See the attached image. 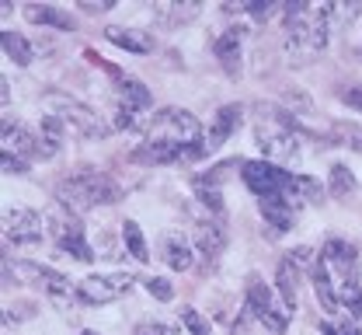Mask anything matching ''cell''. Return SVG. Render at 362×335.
<instances>
[{"instance_id": "1", "label": "cell", "mask_w": 362, "mask_h": 335, "mask_svg": "<svg viewBox=\"0 0 362 335\" xmlns=\"http://www.w3.org/2000/svg\"><path fill=\"white\" fill-rule=\"evenodd\" d=\"M334 18V4H289L286 7V49L300 59L310 63L317 52L327 46V28Z\"/></svg>"}, {"instance_id": "2", "label": "cell", "mask_w": 362, "mask_h": 335, "mask_svg": "<svg viewBox=\"0 0 362 335\" xmlns=\"http://www.w3.org/2000/svg\"><path fill=\"white\" fill-rule=\"evenodd\" d=\"M240 168H244V186L258 195V203L262 199H293V203L303 206L307 199H314L320 192L314 178L282 171V168H275L269 161H244Z\"/></svg>"}, {"instance_id": "3", "label": "cell", "mask_w": 362, "mask_h": 335, "mask_svg": "<svg viewBox=\"0 0 362 335\" xmlns=\"http://www.w3.org/2000/svg\"><path fill=\"white\" fill-rule=\"evenodd\" d=\"M146 140H150V144L185 147V150H192L195 157H202V144H206L199 119H195L192 112H185V108H164V112L150 115V123H146Z\"/></svg>"}, {"instance_id": "4", "label": "cell", "mask_w": 362, "mask_h": 335, "mask_svg": "<svg viewBox=\"0 0 362 335\" xmlns=\"http://www.w3.org/2000/svg\"><path fill=\"white\" fill-rule=\"evenodd\" d=\"M56 195L70 210H88V206H101V203H115L122 189L101 171H77L56 186Z\"/></svg>"}, {"instance_id": "5", "label": "cell", "mask_w": 362, "mask_h": 335, "mask_svg": "<svg viewBox=\"0 0 362 335\" xmlns=\"http://www.w3.org/2000/svg\"><path fill=\"white\" fill-rule=\"evenodd\" d=\"M42 105L49 108V115H56L74 137H88V140H98V137H105L108 133V126L98 119V112L88 108L84 101H77L74 95H66V91H49L42 98Z\"/></svg>"}, {"instance_id": "6", "label": "cell", "mask_w": 362, "mask_h": 335, "mask_svg": "<svg viewBox=\"0 0 362 335\" xmlns=\"http://www.w3.org/2000/svg\"><path fill=\"white\" fill-rule=\"evenodd\" d=\"M45 224H49L52 241H56L59 251L74 255L77 262H90V259H94V251H90V244H88V234H84V224H81V217H77L66 203L56 199V203L45 210Z\"/></svg>"}, {"instance_id": "7", "label": "cell", "mask_w": 362, "mask_h": 335, "mask_svg": "<svg viewBox=\"0 0 362 335\" xmlns=\"http://www.w3.org/2000/svg\"><path fill=\"white\" fill-rule=\"evenodd\" d=\"M258 147H262V154H265V161L269 164H300V137L289 130V126H282V123H265V126H258Z\"/></svg>"}, {"instance_id": "8", "label": "cell", "mask_w": 362, "mask_h": 335, "mask_svg": "<svg viewBox=\"0 0 362 335\" xmlns=\"http://www.w3.org/2000/svg\"><path fill=\"white\" fill-rule=\"evenodd\" d=\"M244 307H247V314H251L255 322H262V325L275 335L286 332V325H289V311H286V304H279L275 293H272L262 280H251V283H247Z\"/></svg>"}, {"instance_id": "9", "label": "cell", "mask_w": 362, "mask_h": 335, "mask_svg": "<svg viewBox=\"0 0 362 335\" xmlns=\"http://www.w3.org/2000/svg\"><path fill=\"white\" fill-rule=\"evenodd\" d=\"M133 290V276L129 273H98L77 283V297L84 304H108V300H119Z\"/></svg>"}, {"instance_id": "10", "label": "cell", "mask_w": 362, "mask_h": 335, "mask_svg": "<svg viewBox=\"0 0 362 335\" xmlns=\"http://www.w3.org/2000/svg\"><path fill=\"white\" fill-rule=\"evenodd\" d=\"M4 227H7V241H14V244H21V248H32V244L42 241V217H39L35 210H25V206L7 210Z\"/></svg>"}, {"instance_id": "11", "label": "cell", "mask_w": 362, "mask_h": 335, "mask_svg": "<svg viewBox=\"0 0 362 335\" xmlns=\"http://www.w3.org/2000/svg\"><path fill=\"white\" fill-rule=\"evenodd\" d=\"M320 266L331 280H356V244L341 238H331L320 248Z\"/></svg>"}, {"instance_id": "12", "label": "cell", "mask_w": 362, "mask_h": 335, "mask_svg": "<svg viewBox=\"0 0 362 335\" xmlns=\"http://www.w3.org/2000/svg\"><path fill=\"white\" fill-rule=\"evenodd\" d=\"M14 273L21 276V280H28V283H35V287H42L49 297H70V280L63 276V273H56V269H49V266H39V262H18L14 266Z\"/></svg>"}, {"instance_id": "13", "label": "cell", "mask_w": 362, "mask_h": 335, "mask_svg": "<svg viewBox=\"0 0 362 335\" xmlns=\"http://www.w3.org/2000/svg\"><path fill=\"white\" fill-rule=\"evenodd\" d=\"M240 119H244V108L240 105H223L220 112H216V119H213V130L206 133V144H202V154H213L216 147L223 144L230 133H237V126H240Z\"/></svg>"}, {"instance_id": "14", "label": "cell", "mask_w": 362, "mask_h": 335, "mask_svg": "<svg viewBox=\"0 0 362 335\" xmlns=\"http://www.w3.org/2000/svg\"><path fill=\"white\" fill-rule=\"evenodd\" d=\"M4 150L14 157H39V137L28 133L21 123H4Z\"/></svg>"}, {"instance_id": "15", "label": "cell", "mask_w": 362, "mask_h": 335, "mask_svg": "<svg viewBox=\"0 0 362 335\" xmlns=\"http://www.w3.org/2000/svg\"><path fill=\"white\" fill-rule=\"evenodd\" d=\"M213 52H216L226 77H237L240 74V28H226L223 35L213 42Z\"/></svg>"}, {"instance_id": "16", "label": "cell", "mask_w": 362, "mask_h": 335, "mask_svg": "<svg viewBox=\"0 0 362 335\" xmlns=\"http://www.w3.org/2000/svg\"><path fill=\"white\" fill-rule=\"evenodd\" d=\"M258 206H262V217L269 220L279 234L289 231L293 220H296V213H300V203H293V199H262Z\"/></svg>"}, {"instance_id": "17", "label": "cell", "mask_w": 362, "mask_h": 335, "mask_svg": "<svg viewBox=\"0 0 362 335\" xmlns=\"http://www.w3.org/2000/svg\"><path fill=\"white\" fill-rule=\"evenodd\" d=\"M195 244H199V251H202L206 259H216L226 248V227L220 220H202V224H195Z\"/></svg>"}, {"instance_id": "18", "label": "cell", "mask_w": 362, "mask_h": 335, "mask_svg": "<svg viewBox=\"0 0 362 335\" xmlns=\"http://www.w3.org/2000/svg\"><path fill=\"white\" fill-rule=\"evenodd\" d=\"M25 18H28L32 25H49V28H59V32H74V28H77V21H74L66 11L49 7V4H28V7H25Z\"/></svg>"}, {"instance_id": "19", "label": "cell", "mask_w": 362, "mask_h": 335, "mask_svg": "<svg viewBox=\"0 0 362 335\" xmlns=\"http://www.w3.org/2000/svg\"><path fill=\"white\" fill-rule=\"evenodd\" d=\"M150 101H153L150 91H146L136 77H122V81H119V98H115V105H122V108H129V112L139 115V112L150 108Z\"/></svg>"}, {"instance_id": "20", "label": "cell", "mask_w": 362, "mask_h": 335, "mask_svg": "<svg viewBox=\"0 0 362 335\" xmlns=\"http://www.w3.org/2000/svg\"><path fill=\"white\" fill-rule=\"evenodd\" d=\"M164 262H168L175 273L192 269V262H195V255H192V244L181 238L178 231H171V234L164 238Z\"/></svg>"}, {"instance_id": "21", "label": "cell", "mask_w": 362, "mask_h": 335, "mask_svg": "<svg viewBox=\"0 0 362 335\" xmlns=\"http://www.w3.org/2000/svg\"><path fill=\"white\" fill-rule=\"evenodd\" d=\"M105 39H108V42H115V46L129 49V52H150V49H153V39H150V32H136V28H119V25L105 28Z\"/></svg>"}, {"instance_id": "22", "label": "cell", "mask_w": 362, "mask_h": 335, "mask_svg": "<svg viewBox=\"0 0 362 335\" xmlns=\"http://www.w3.org/2000/svg\"><path fill=\"white\" fill-rule=\"evenodd\" d=\"M63 133H66V126L56 115H45L42 130H39V157H56L63 147Z\"/></svg>"}, {"instance_id": "23", "label": "cell", "mask_w": 362, "mask_h": 335, "mask_svg": "<svg viewBox=\"0 0 362 335\" xmlns=\"http://www.w3.org/2000/svg\"><path fill=\"white\" fill-rule=\"evenodd\" d=\"M4 52H7V59H14L18 67H28V63L35 59V49H32V42H28L21 32H4Z\"/></svg>"}, {"instance_id": "24", "label": "cell", "mask_w": 362, "mask_h": 335, "mask_svg": "<svg viewBox=\"0 0 362 335\" xmlns=\"http://www.w3.org/2000/svg\"><path fill=\"white\" fill-rule=\"evenodd\" d=\"M199 14V4H157L153 18L157 25H181V21H192Z\"/></svg>"}, {"instance_id": "25", "label": "cell", "mask_w": 362, "mask_h": 335, "mask_svg": "<svg viewBox=\"0 0 362 335\" xmlns=\"http://www.w3.org/2000/svg\"><path fill=\"white\" fill-rule=\"evenodd\" d=\"M279 293H282L286 307H296V262L293 259H286L279 266Z\"/></svg>"}, {"instance_id": "26", "label": "cell", "mask_w": 362, "mask_h": 335, "mask_svg": "<svg viewBox=\"0 0 362 335\" xmlns=\"http://www.w3.org/2000/svg\"><path fill=\"white\" fill-rule=\"evenodd\" d=\"M122 241H126V248H129V255H133L136 262H146V259H150L146 238H143V231H139L136 220H126V224H122Z\"/></svg>"}, {"instance_id": "27", "label": "cell", "mask_w": 362, "mask_h": 335, "mask_svg": "<svg viewBox=\"0 0 362 335\" xmlns=\"http://www.w3.org/2000/svg\"><path fill=\"white\" fill-rule=\"evenodd\" d=\"M331 195H338V199H345V195H352L356 192V175L345 168V164H331Z\"/></svg>"}, {"instance_id": "28", "label": "cell", "mask_w": 362, "mask_h": 335, "mask_svg": "<svg viewBox=\"0 0 362 335\" xmlns=\"http://www.w3.org/2000/svg\"><path fill=\"white\" fill-rule=\"evenodd\" d=\"M178 314H181V325H185V329H188L192 335H213V332H209V325L202 322V314H199L195 307H188V304H185Z\"/></svg>"}, {"instance_id": "29", "label": "cell", "mask_w": 362, "mask_h": 335, "mask_svg": "<svg viewBox=\"0 0 362 335\" xmlns=\"http://www.w3.org/2000/svg\"><path fill=\"white\" fill-rule=\"evenodd\" d=\"M146 290H150V297H157V300H171V297H175V290H171V283H168L164 276H150V280H146Z\"/></svg>"}, {"instance_id": "30", "label": "cell", "mask_w": 362, "mask_h": 335, "mask_svg": "<svg viewBox=\"0 0 362 335\" xmlns=\"http://www.w3.org/2000/svg\"><path fill=\"white\" fill-rule=\"evenodd\" d=\"M136 335H181L175 325H164V322H143Z\"/></svg>"}, {"instance_id": "31", "label": "cell", "mask_w": 362, "mask_h": 335, "mask_svg": "<svg viewBox=\"0 0 362 335\" xmlns=\"http://www.w3.org/2000/svg\"><path fill=\"white\" fill-rule=\"evenodd\" d=\"M324 335H362L352 322H341V325H334V322H324Z\"/></svg>"}, {"instance_id": "32", "label": "cell", "mask_w": 362, "mask_h": 335, "mask_svg": "<svg viewBox=\"0 0 362 335\" xmlns=\"http://www.w3.org/2000/svg\"><path fill=\"white\" fill-rule=\"evenodd\" d=\"M338 98H341L345 105H352V108L362 112V88H338Z\"/></svg>"}, {"instance_id": "33", "label": "cell", "mask_w": 362, "mask_h": 335, "mask_svg": "<svg viewBox=\"0 0 362 335\" xmlns=\"http://www.w3.org/2000/svg\"><path fill=\"white\" fill-rule=\"evenodd\" d=\"M25 168H28V164H25L21 157H14V154L4 150V171H7V175H25Z\"/></svg>"}, {"instance_id": "34", "label": "cell", "mask_w": 362, "mask_h": 335, "mask_svg": "<svg viewBox=\"0 0 362 335\" xmlns=\"http://www.w3.org/2000/svg\"><path fill=\"white\" fill-rule=\"evenodd\" d=\"M112 7H115V0H98V4L84 0V11H90V14H98V11H112Z\"/></svg>"}, {"instance_id": "35", "label": "cell", "mask_w": 362, "mask_h": 335, "mask_svg": "<svg viewBox=\"0 0 362 335\" xmlns=\"http://www.w3.org/2000/svg\"><path fill=\"white\" fill-rule=\"evenodd\" d=\"M84 335H98V332H84Z\"/></svg>"}]
</instances>
